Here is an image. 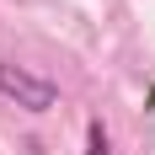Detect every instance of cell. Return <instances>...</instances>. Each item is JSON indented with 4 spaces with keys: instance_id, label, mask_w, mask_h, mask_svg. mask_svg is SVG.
Returning a JSON list of instances; mask_svg holds the SVG:
<instances>
[{
    "instance_id": "1",
    "label": "cell",
    "mask_w": 155,
    "mask_h": 155,
    "mask_svg": "<svg viewBox=\"0 0 155 155\" xmlns=\"http://www.w3.org/2000/svg\"><path fill=\"white\" fill-rule=\"evenodd\" d=\"M0 96L16 102L21 112H54L59 107V86L48 75H38V70H27V64H16V59H0Z\"/></svg>"
},
{
    "instance_id": "2",
    "label": "cell",
    "mask_w": 155,
    "mask_h": 155,
    "mask_svg": "<svg viewBox=\"0 0 155 155\" xmlns=\"http://www.w3.org/2000/svg\"><path fill=\"white\" fill-rule=\"evenodd\" d=\"M86 155H112V139H107V128H102V118L86 123Z\"/></svg>"
},
{
    "instance_id": "3",
    "label": "cell",
    "mask_w": 155,
    "mask_h": 155,
    "mask_svg": "<svg viewBox=\"0 0 155 155\" xmlns=\"http://www.w3.org/2000/svg\"><path fill=\"white\" fill-rule=\"evenodd\" d=\"M150 102H155V91H150Z\"/></svg>"
}]
</instances>
